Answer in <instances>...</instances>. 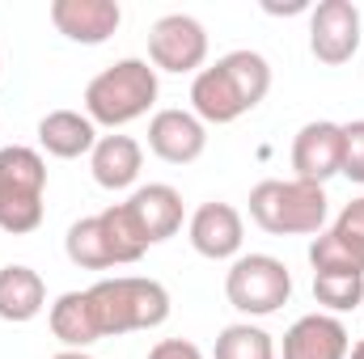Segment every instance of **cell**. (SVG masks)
Returning a JSON list of instances; mask_svg holds the SVG:
<instances>
[{
    "mask_svg": "<svg viewBox=\"0 0 364 359\" xmlns=\"http://www.w3.org/2000/svg\"><path fill=\"white\" fill-rule=\"evenodd\" d=\"M272 93V64L259 51H229L191 81V114L199 123H237Z\"/></svg>",
    "mask_w": 364,
    "mask_h": 359,
    "instance_id": "1",
    "label": "cell"
},
{
    "mask_svg": "<svg viewBox=\"0 0 364 359\" xmlns=\"http://www.w3.org/2000/svg\"><path fill=\"white\" fill-rule=\"evenodd\" d=\"M326 186L301 178H267L250 190V220L272 237H318L326 228Z\"/></svg>",
    "mask_w": 364,
    "mask_h": 359,
    "instance_id": "2",
    "label": "cell"
},
{
    "mask_svg": "<svg viewBox=\"0 0 364 359\" xmlns=\"http://www.w3.org/2000/svg\"><path fill=\"white\" fill-rule=\"evenodd\" d=\"M90 304H93L102 338H119V334H136V330H157L170 317V292L157 279H140V275L97 279L90 287Z\"/></svg>",
    "mask_w": 364,
    "mask_h": 359,
    "instance_id": "3",
    "label": "cell"
},
{
    "mask_svg": "<svg viewBox=\"0 0 364 359\" xmlns=\"http://www.w3.org/2000/svg\"><path fill=\"white\" fill-rule=\"evenodd\" d=\"M157 101V68L149 60H119L85 85V114L93 127H127L144 118Z\"/></svg>",
    "mask_w": 364,
    "mask_h": 359,
    "instance_id": "4",
    "label": "cell"
},
{
    "mask_svg": "<svg viewBox=\"0 0 364 359\" xmlns=\"http://www.w3.org/2000/svg\"><path fill=\"white\" fill-rule=\"evenodd\" d=\"M43 190H47V161L26 148H0V228L21 237L43 224Z\"/></svg>",
    "mask_w": 364,
    "mask_h": 359,
    "instance_id": "5",
    "label": "cell"
},
{
    "mask_svg": "<svg viewBox=\"0 0 364 359\" xmlns=\"http://www.w3.org/2000/svg\"><path fill=\"white\" fill-rule=\"evenodd\" d=\"M225 296L246 317H272L292 300V270L272 254H242L225 275Z\"/></svg>",
    "mask_w": 364,
    "mask_h": 359,
    "instance_id": "6",
    "label": "cell"
},
{
    "mask_svg": "<svg viewBox=\"0 0 364 359\" xmlns=\"http://www.w3.org/2000/svg\"><path fill=\"white\" fill-rule=\"evenodd\" d=\"M208 60V30L191 13H166L149 30V64L157 72H203Z\"/></svg>",
    "mask_w": 364,
    "mask_h": 359,
    "instance_id": "7",
    "label": "cell"
},
{
    "mask_svg": "<svg viewBox=\"0 0 364 359\" xmlns=\"http://www.w3.org/2000/svg\"><path fill=\"white\" fill-rule=\"evenodd\" d=\"M360 47V9L352 0H322L309 13V51L318 64L339 68Z\"/></svg>",
    "mask_w": 364,
    "mask_h": 359,
    "instance_id": "8",
    "label": "cell"
},
{
    "mask_svg": "<svg viewBox=\"0 0 364 359\" xmlns=\"http://www.w3.org/2000/svg\"><path fill=\"white\" fill-rule=\"evenodd\" d=\"M292 170L301 182L326 186L343 170V123H331V118L305 123L292 140Z\"/></svg>",
    "mask_w": 364,
    "mask_h": 359,
    "instance_id": "9",
    "label": "cell"
},
{
    "mask_svg": "<svg viewBox=\"0 0 364 359\" xmlns=\"http://www.w3.org/2000/svg\"><path fill=\"white\" fill-rule=\"evenodd\" d=\"M191 245L199 258H212V263H229V258H242V241H246V224H242V211L233 203H203L195 216H191Z\"/></svg>",
    "mask_w": 364,
    "mask_h": 359,
    "instance_id": "10",
    "label": "cell"
},
{
    "mask_svg": "<svg viewBox=\"0 0 364 359\" xmlns=\"http://www.w3.org/2000/svg\"><path fill=\"white\" fill-rule=\"evenodd\" d=\"M149 148L166 165H191L208 148V127L191 110H157L149 123Z\"/></svg>",
    "mask_w": 364,
    "mask_h": 359,
    "instance_id": "11",
    "label": "cell"
},
{
    "mask_svg": "<svg viewBox=\"0 0 364 359\" xmlns=\"http://www.w3.org/2000/svg\"><path fill=\"white\" fill-rule=\"evenodd\" d=\"M352 338L335 313H305L284 334V359H348Z\"/></svg>",
    "mask_w": 364,
    "mask_h": 359,
    "instance_id": "12",
    "label": "cell"
},
{
    "mask_svg": "<svg viewBox=\"0 0 364 359\" xmlns=\"http://www.w3.org/2000/svg\"><path fill=\"white\" fill-rule=\"evenodd\" d=\"M123 21V9L114 0H51V26L81 43V47H97L106 43Z\"/></svg>",
    "mask_w": 364,
    "mask_h": 359,
    "instance_id": "13",
    "label": "cell"
},
{
    "mask_svg": "<svg viewBox=\"0 0 364 359\" xmlns=\"http://www.w3.org/2000/svg\"><path fill=\"white\" fill-rule=\"evenodd\" d=\"M123 207H127V216L136 220V228H140V237H144L149 245L170 241V237L182 228V194L174 190V186H166V182L140 186Z\"/></svg>",
    "mask_w": 364,
    "mask_h": 359,
    "instance_id": "14",
    "label": "cell"
},
{
    "mask_svg": "<svg viewBox=\"0 0 364 359\" xmlns=\"http://www.w3.org/2000/svg\"><path fill=\"white\" fill-rule=\"evenodd\" d=\"M90 170L102 190H127L144 170V148L132 136H119V131L114 136H97V144L90 153Z\"/></svg>",
    "mask_w": 364,
    "mask_h": 359,
    "instance_id": "15",
    "label": "cell"
},
{
    "mask_svg": "<svg viewBox=\"0 0 364 359\" xmlns=\"http://www.w3.org/2000/svg\"><path fill=\"white\" fill-rule=\"evenodd\" d=\"M38 144H43V153H51L60 161H77V157L93 153L97 127L81 110H51L38 118Z\"/></svg>",
    "mask_w": 364,
    "mask_h": 359,
    "instance_id": "16",
    "label": "cell"
},
{
    "mask_svg": "<svg viewBox=\"0 0 364 359\" xmlns=\"http://www.w3.org/2000/svg\"><path fill=\"white\" fill-rule=\"evenodd\" d=\"M43 304H47V283L38 270L21 267V263L0 267V321H13V326L34 321Z\"/></svg>",
    "mask_w": 364,
    "mask_h": 359,
    "instance_id": "17",
    "label": "cell"
},
{
    "mask_svg": "<svg viewBox=\"0 0 364 359\" xmlns=\"http://www.w3.org/2000/svg\"><path fill=\"white\" fill-rule=\"evenodd\" d=\"M47 326H51V334H55L68 351H85L90 343L102 338L97 317H93V304H90V292H64V296L51 304Z\"/></svg>",
    "mask_w": 364,
    "mask_h": 359,
    "instance_id": "18",
    "label": "cell"
},
{
    "mask_svg": "<svg viewBox=\"0 0 364 359\" xmlns=\"http://www.w3.org/2000/svg\"><path fill=\"white\" fill-rule=\"evenodd\" d=\"M64 250L77 267L85 270H110L114 267V254H110V241H106V228H102V216H85L68 228L64 237Z\"/></svg>",
    "mask_w": 364,
    "mask_h": 359,
    "instance_id": "19",
    "label": "cell"
},
{
    "mask_svg": "<svg viewBox=\"0 0 364 359\" xmlns=\"http://www.w3.org/2000/svg\"><path fill=\"white\" fill-rule=\"evenodd\" d=\"M97 216H102V228H106V241H110L114 267L140 263V258H144V250H149V241L140 237V228H136V220L127 216V207H123V203H114V207H106V211H97Z\"/></svg>",
    "mask_w": 364,
    "mask_h": 359,
    "instance_id": "20",
    "label": "cell"
},
{
    "mask_svg": "<svg viewBox=\"0 0 364 359\" xmlns=\"http://www.w3.org/2000/svg\"><path fill=\"white\" fill-rule=\"evenodd\" d=\"M216 359H275V343L267 330L237 321L216 334Z\"/></svg>",
    "mask_w": 364,
    "mask_h": 359,
    "instance_id": "21",
    "label": "cell"
},
{
    "mask_svg": "<svg viewBox=\"0 0 364 359\" xmlns=\"http://www.w3.org/2000/svg\"><path fill=\"white\" fill-rule=\"evenodd\" d=\"M314 300L331 313H352L364 300V275H352V270L314 275Z\"/></svg>",
    "mask_w": 364,
    "mask_h": 359,
    "instance_id": "22",
    "label": "cell"
},
{
    "mask_svg": "<svg viewBox=\"0 0 364 359\" xmlns=\"http://www.w3.org/2000/svg\"><path fill=\"white\" fill-rule=\"evenodd\" d=\"M331 233H335V241L356 258V267L364 270V199H352V203H343V211L335 216V224H331Z\"/></svg>",
    "mask_w": 364,
    "mask_h": 359,
    "instance_id": "23",
    "label": "cell"
},
{
    "mask_svg": "<svg viewBox=\"0 0 364 359\" xmlns=\"http://www.w3.org/2000/svg\"><path fill=\"white\" fill-rule=\"evenodd\" d=\"M339 174L364 186V118L343 123V170Z\"/></svg>",
    "mask_w": 364,
    "mask_h": 359,
    "instance_id": "24",
    "label": "cell"
},
{
    "mask_svg": "<svg viewBox=\"0 0 364 359\" xmlns=\"http://www.w3.org/2000/svg\"><path fill=\"white\" fill-rule=\"evenodd\" d=\"M149 359H203V351L195 347V343H186V338H161Z\"/></svg>",
    "mask_w": 364,
    "mask_h": 359,
    "instance_id": "25",
    "label": "cell"
},
{
    "mask_svg": "<svg viewBox=\"0 0 364 359\" xmlns=\"http://www.w3.org/2000/svg\"><path fill=\"white\" fill-rule=\"evenodd\" d=\"M267 13H301L305 9V0H292V4H263Z\"/></svg>",
    "mask_w": 364,
    "mask_h": 359,
    "instance_id": "26",
    "label": "cell"
},
{
    "mask_svg": "<svg viewBox=\"0 0 364 359\" xmlns=\"http://www.w3.org/2000/svg\"><path fill=\"white\" fill-rule=\"evenodd\" d=\"M348 359H364V338H360V343H352V351H348Z\"/></svg>",
    "mask_w": 364,
    "mask_h": 359,
    "instance_id": "27",
    "label": "cell"
},
{
    "mask_svg": "<svg viewBox=\"0 0 364 359\" xmlns=\"http://www.w3.org/2000/svg\"><path fill=\"white\" fill-rule=\"evenodd\" d=\"M55 359H90V355H85V351H60Z\"/></svg>",
    "mask_w": 364,
    "mask_h": 359,
    "instance_id": "28",
    "label": "cell"
}]
</instances>
